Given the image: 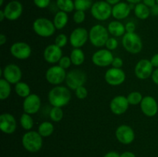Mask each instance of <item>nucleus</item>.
Returning <instances> with one entry per match:
<instances>
[{
	"label": "nucleus",
	"instance_id": "nucleus-1",
	"mask_svg": "<svg viewBox=\"0 0 158 157\" xmlns=\"http://www.w3.org/2000/svg\"><path fill=\"white\" fill-rule=\"evenodd\" d=\"M71 92L67 86H55L48 94V100L52 106L61 107L69 104L71 99Z\"/></svg>",
	"mask_w": 158,
	"mask_h": 157
},
{
	"label": "nucleus",
	"instance_id": "nucleus-2",
	"mask_svg": "<svg viewBox=\"0 0 158 157\" xmlns=\"http://www.w3.org/2000/svg\"><path fill=\"white\" fill-rule=\"evenodd\" d=\"M43 138L38 131H27L22 137V145L28 152H37L43 147Z\"/></svg>",
	"mask_w": 158,
	"mask_h": 157
},
{
	"label": "nucleus",
	"instance_id": "nucleus-3",
	"mask_svg": "<svg viewBox=\"0 0 158 157\" xmlns=\"http://www.w3.org/2000/svg\"><path fill=\"white\" fill-rule=\"evenodd\" d=\"M109 35L107 28L101 24L94 25L89 31V40L94 46L101 48L106 45Z\"/></svg>",
	"mask_w": 158,
	"mask_h": 157
},
{
	"label": "nucleus",
	"instance_id": "nucleus-4",
	"mask_svg": "<svg viewBox=\"0 0 158 157\" xmlns=\"http://www.w3.org/2000/svg\"><path fill=\"white\" fill-rule=\"evenodd\" d=\"M32 29L37 35L43 38L52 36L56 32L53 22L44 17L37 18L32 23Z\"/></svg>",
	"mask_w": 158,
	"mask_h": 157
},
{
	"label": "nucleus",
	"instance_id": "nucleus-5",
	"mask_svg": "<svg viewBox=\"0 0 158 157\" xmlns=\"http://www.w3.org/2000/svg\"><path fill=\"white\" fill-rule=\"evenodd\" d=\"M122 45L129 53L138 54L143 49V42L140 35L136 32H126L122 38Z\"/></svg>",
	"mask_w": 158,
	"mask_h": 157
},
{
	"label": "nucleus",
	"instance_id": "nucleus-6",
	"mask_svg": "<svg viewBox=\"0 0 158 157\" xmlns=\"http://www.w3.org/2000/svg\"><path fill=\"white\" fill-rule=\"evenodd\" d=\"M90 12L95 19L100 22L106 21L112 15V6L106 1H97L91 7Z\"/></svg>",
	"mask_w": 158,
	"mask_h": 157
},
{
	"label": "nucleus",
	"instance_id": "nucleus-7",
	"mask_svg": "<svg viewBox=\"0 0 158 157\" xmlns=\"http://www.w3.org/2000/svg\"><path fill=\"white\" fill-rule=\"evenodd\" d=\"M86 80H87L86 74L83 70L76 69L67 72L65 82L66 86L69 89L75 91L77 88L84 86Z\"/></svg>",
	"mask_w": 158,
	"mask_h": 157
},
{
	"label": "nucleus",
	"instance_id": "nucleus-8",
	"mask_svg": "<svg viewBox=\"0 0 158 157\" xmlns=\"http://www.w3.org/2000/svg\"><path fill=\"white\" fill-rule=\"evenodd\" d=\"M0 75L12 85H15L16 83L21 82L22 76H23L22 70L19 66L14 63L6 65L3 69H1Z\"/></svg>",
	"mask_w": 158,
	"mask_h": 157
},
{
	"label": "nucleus",
	"instance_id": "nucleus-9",
	"mask_svg": "<svg viewBox=\"0 0 158 157\" xmlns=\"http://www.w3.org/2000/svg\"><path fill=\"white\" fill-rule=\"evenodd\" d=\"M66 69L60 67L59 65L52 66L49 67L46 72V79L49 84L53 86H59L66 80Z\"/></svg>",
	"mask_w": 158,
	"mask_h": 157
},
{
	"label": "nucleus",
	"instance_id": "nucleus-10",
	"mask_svg": "<svg viewBox=\"0 0 158 157\" xmlns=\"http://www.w3.org/2000/svg\"><path fill=\"white\" fill-rule=\"evenodd\" d=\"M11 55L19 60H26L31 56L32 48L25 42H15L9 49Z\"/></svg>",
	"mask_w": 158,
	"mask_h": 157
},
{
	"label": "nucleus",
	"instance_id": "nucleus-11",
	"mask_svg": "<svg viewBox=\"0 0 158 157\" xmlns=\"http://www.w3.org/2000/svg\"><path fill=\"white\" fill-rule=\"evenodd\" d=\"M114 56L111 51L106 49H100L96 51L92 55V62L98 67H107L111 66Z\"/></svg>",
	"mask_w": 158,
	"mask_h": 157
},
{
	"label": "nucleus",
	"instance_id": "nucleus-12",
	"mask_svg": "<svg viewBox=\"0 0 158 157\" xmlns=\"http://www.w3.org/2000/svg\"><path fill=\"white\" fill-rule=\"evenodd\" d=\"M105 81L112 86H118L126 80V74L122 69L111 67L106 70L104 75Z\"/></svg>",
	"mask_w": 158,
	"mask_h": 157
},
{
	"label": "nucleus",
	"instance_id": "nucleus-13",
	"mask_svg": "<svg viewBox=\"0 0 158 157\" xmlns=\"http://www.w3.org/2000/svg\"><path fill=\"white\" fill-rule=\"evenodd\" d=\"M89 39V32L83 27L76 28L69 37V42L73 48H81Z\"/></svg>",
	"mask_w": 158,
	"mask_h": 157
},
{
	"label": "nucleus",
	"instance_id": "nucleus-14",
	"mask_svg": "<svg viewBox=\"0 0 158 157\" xmlns=\"http://www.w3.org/2000/svg\"><path fill=\"white\" fill-rule=\"evenodd\" d=\"M115 136L118 142L123 145H129L135 139V132L128 125H120L115 131Z\"/></svg>",
	"mask_w": 158,
	"mask_h": 157
},
{
	"label": "nucleus",
	"instance_id": "nucleus-15",
	"mask_svg": "<svg viewBox=\"0 0 158 157\" xmlns=\"http://www.w3.org/2000/svg\"><path fill=\"white\" fill-rule=\"evenodd\" d=\"M154 72V66L151 61L147 58H143L137 62L134 68V74L136 76L141 80H145L150 78Z\"/></svg>",
	"mask_w": 158,
	"mask_h": 157
},
{
	"label": "nucleus",
	"instance_id": "nucleus-16",
	"mask_svg": "<svg viewBox=\"0 0 158 157\" xmlns=\"http://www.w3.org/2000/svg\"><path fill=\"white\" fill-rule=\"evenodd\" d=\"M6 19L9 21H15L23 14V7L20 2L17 0H12L8 2L3 9Z\"/></svg>",
	"mask_w": 158,
	"mask_h": 157
},
{
	"label": "nucleus",
	"instance_id": "nucleus-17",
	"mask_svg": "<svg viewBox=\"0 0 158 157\" xmlns=\"http://www.w3.org/2000/svg\"><path fill=\"white\" fill-rule=\"evenodd\" d=\"M41 108V99L37 94L31 93L24 99L23 103V109L24 112L30 115L37 113Z\"/></svg>",
	"mask_w": 158,
	"mask_h": 157
},
{
	"label": "nucleus",
	"instance_id": "nucleus-18",
	"mask_svg": "<svg viewBox=\"0 0 158 157\" xmlns=\"http://www.w3.org/2000/svg\"><path fill=\"white\" fill-rule=\"evenodd\" d=\"M129 103L127 96L119 95L114 97L110 103V111L117 115H123L127 111L129 108Z\"/></svg>",
	"mask_w": 158,
	"mask_h": 157
},
{
	"label": "nucleus",
	"instance_id": "nucleus-19",
	"mask_svg": "<svg viewBox=\"0 0 158 157\" xmlns=\"http://www.w3.org/2000/svg\"><path fill=\"white\" fill-rule=\"evenodd\" d=\"M140 106L143 115L148 117L155 116L158 112V103L157 100L151 95L143 96Z\"/></svg>",
	"mask_w": 158,
	"mask_h": 157
},
{
	"label": "nucleus",
	"instance_id": "nucleus-20",
	"mask_svg": "<svg viewBox=\"0 0 158 157\" xmlns=\"http://www.w3.org/2000/svg\"><path fill=\"white\" fill-rule=\"evenodd\" d=\"M17 128V122L13 115L8 112L0 115V129L5 134L10 135L15 132Z\"/></svg>",
	"mask_w": 158,
	"mask_h": 157
},
{
	"label": "nucleus",
	"instance_id": "nucleus-21",
	"mask_svg": "<svg viewBox=\"0 0 158 157\" xmlns=\"http://www.w3.org/2000/svg\"><path fill=\"white\" fill-rule=\"evenodd\" d=\"M63 56V50L55 43L47 46L43 51V58L49 64L58 63Z\"/></svg>",
	"mask_w": 158,
	"mask_h": 157
},
{
	"label": "nucleus",
	"instance_id": "nucleus-22",
	"mask_svg": "<svg viewBox=\"0 0 158 157\" xmlns=\"http://www.w3.org/2000/svg\"><path fill=\"white\" fill-rule=\"evenodd\" d=\"M131 12V8L130 4L123 2H120L112 7V16L118 21L127 18Z\"/></svg>",
	"mask_w": 158,
	"mask_h": 157
},
{
	"label": "nucleus",
	"instance_id": "nucleus-23",
	"mask_svg": "<svg viewBox=\"0 0 158 157\" xmlns=\"http://www.w3.org/2000/svg\"><path fill=\"white\" fill-rule=\"evenodd\" d=\"M107 29L109 33L114 37H121L126 34V28L125 25H123L121 22L118 20L111 21L108 24Z\"/></svg>",
	"mask_w": 158,
	"mask_h": 157
},
{
	"label": "nucleus",
	"instance_id": "nucleus-24",
	"mask_svg": "<svg viewBox=\"0 0 158 157\" xmlns=\"http://www.w3.org/2000/svg\"><path fill=\"white\" fill-rule=\"evenodd\" d=\"M53 24L55 26L56 29L58 30H61L63 28H65L69 22V16L66 12H63V11H59L54 15Z\"/></svg>",
	"mask_w": 158,
	"mask_h": 157
},
{
	"label": "nucleus",
	"instance_id": "nucleus-25",
	"mask_svg": "<svg viewBox=\"0 0 158 157\" xmlns=\"http://www.w3.org/2000/svg\"><path fill=\"white\" fill-rule=\"evenodd\" d=\"M134 15H136L137 18L141 20H145L149 18L151 14V9L149 7L143 4V2L137 3L135 5V7L134 9Z\"/></svg>",
	"mask_w": 158,
	"mask_h": 157
},
{
	"label": "nucleus",
	"instance_id": "nucleus-26",
	"mask_svg": "<svg viewBox=\"0 0 158 157\" xmlns=\"http://www.w3.org/2000/svg\"><path fill=\"white\" fill-rule=\"evenodd\" d=\"M70 59L73 65L76 66H81L85 61L84 52L80 48H73L70 52Z\"/></svg>",
	"mask_w": 158,
	"mask_h": 157
},
{
	"label": "nucleus",
	"instance_id": "nucleus-27",
	"mask_svg": "<svg viewBox=\"0 0 158 157\" xmlns=\"http://www.w3.org/2000/svg\"><path fill=\"white\" fill-rule=\"evenodd\" d=\"M15 92L17 95L25 99L31 94V88L26 83L19 82L15 85Z\"/></svg>",
	"mask_w": 158,
	"mask_h": 157
},
{
	"label": "nucleus",
	"instance_id": "nucleus-28",
	"mask_svg": "<svg viewBox=\"0 0 158 157\" xmlns=\"http://www.w3.org/2000/svg\"><path fill=\"white\" fill-rule=\"evenodd\" d=\"M54 128L53 124L50 122H43L40 124L38 127V132L43 137H49L54 132Z\"/></svg>",
	"mask_w": 158,
	"mask_h": 157
},
{
	"label": "nucleus",
	"instance_id": "nucleus-29",
	"mask_svg": "<svg viewBox=\"0 0 158 157\" xmlns=\"http://www.w3.org/2000/svg\"><path fill=\"white\" fill-rule=\"evenodd\" d=\"M9 82L6 81L5 78H2L0 79V99L6 100L10 95L12 92V87Z\"/></svg>",
	"mask_w": 158,
	"mask_h": 157
},
{
	"label": "nucleus",
	"instance_id": "nucleus-30",
	"mask_svg": "<svg viewBox=\"0 0 158 157\" xmlns=\"http://www.w3.org/2000/svg\"><path fill=\"white\" fill-rule=\"evenodd\" d=\"M19 123L22 128L26 131L32 130L34 126V121L32 117L31 116L30 114L26 113V112L22 114V115L20 116Z\"/></svg>",
	"mask_w": 158,
	"mask_h": 157
},
{
	"label": "nucleus",
	"instance_id": "nucleus-31",
	"mask_svg": "<svg viewBox=\"0 0 158 157\" xmlns=\"http://www.w3.org/2000/svg\"><path fill=\"white\" fill-rule=\"evenodd\" d=\"M56 6L60 11L69 13L75 9L73 0H56Z\"/></svg>",
	"mask_w": 158,
	"mask_h": 157
},
{
	"label": "nucleus",
	"instance_id": "nucleus-32",
	"mask_svg": "<svg viewBox=\"0 0 158 157\" xmlns=\"http://www.w3.org/2000/svg\"><path fill=\"white\" fill-rule=\"evenodd\" d=\"M63 111L61 107H56L52 106V109L49 111V118L52 122L59 123L61 121L63 118Z\"/></svg>",
	"mask_w": 158,
	"mask_h": 157
},
{
	"label": "nucleus",
	"instance_id": "nucleus-33",
	"mask_svg": "<svg viewBox=\"0 0 158 157\" xmlns=\"http://www.w3.org/2000/svg\"><path fill=\"white\" fill-rule=\"evenodd\" d=\"M143 98V95L140 92H137V91H134V92H130L127 96L128 103H129L130 105H132V106L140 105Z\"/></svg>",
	"mask_w": 158,
	"mask_h": 157
},
{
	"label": "nucleus",
	"instance_id": "nucleus-34",
	"mask_svg": "<svg viewBox=\"0 0 158 157\" xmlns=\"http://www.w3.org/2000/svg\"><path fill=\"white\" fill-rule=\"evenodd\" d=\"M94 3L93 0H74V6L76 10L85 11L91 9Z\"/></svg>",
	"mask_w": 158,
	"mask_h": 157
},
{
	"label": "nucleus",
	"instance_id": "nucleus-35",
	"mask_svg": "<svg viewBox=\"0 0 158 157\" xmlns=\"http://www.w3.org/2000/svg\"><path fill=\"white\" fill-rule=\"evenodd\" d=\"M68 43V37L66 34L61 33L59 34L55 38V44L60 48H63L66 46Z\"/></svg>",
	"mask_w": 158,
	"mask_h": 157
},
{
	"label": "nucleus",
	"instance_id": "nucleus-36",
	"mask_svg": "<svg viewBox=\"0 0 158 157\" xmlns=\"http://www.w3.org/2000/svg\"><path fill=\"white\" fill-rule=\"evenodd\" d=\"M86 19V13L83 11L76 10L73 15V20L76 24H81Z\"/></svg>",
	"mask_w": 158,
	"mask_h": 157
},
{
	"label": "nucleus",
	"instance_id": "nucleus-37",
	"mask_svg": "<svg viewBox=\"0 0 158 157\" xmlns=\"http://www.w3.org/2000/svg\"><path fill=\"white\" fill-rule=\"evenodd\" d=\"M117 46H118V41H117V39L116 38V37L114 36L110 37V38H108L107 41H106V45H105L106 49L110 51L115 50L117 48Z\"/></svg>",
	"mask_w": 158,
	"mask_h": 157
},
{
	"label": "nucleus",
	"instance_id": "nucleus-38",
	"mask_svg": "<svg viewBox=\"0 0 158 157\" xmlns=\"http://www.w3.org/2000/svg\"><path fill=\"white\" fill-rule=\"evenodd\" d=\"M75 95L79 99H85L88 95L87 89L84 86H80L75 90Z\"/></svg>",
	"mask_w": 158,
	"mask_h": 157
},
{
	"label": "nucleus",
	"instance_id": "nucleus-39",
	"mask_svg": "<svg viewBox=\"0 0 158 157\" xmlns=\"http://www.w3.org/2000/svg\"><path fill=\"white\" fill-rule=\"evenodd\" d=\"M72 64V61H71L70 57L69 56H63L60 58V60L58 62L59 66L64 69H69Z\"/></svg>",
	"mask_w": 158,
	"mask_h": 157
},
{
	"label": "nucleus",
	"instance_id": "nucleus-40",
	"mask_svg": "<svg viewBox=\"0 0 158 157\" xmlns=\"http://www.w3.org/2000/svg\"><path fill=\"white\" fill-rule=\"evenodd\" d=\"M50 0H33V2L36 7L40 9H46L50 4Z\"/></svg>",
	"mask_w": 158,
	"mask_h": 157
},
{
	"label": "nucleus",
	"instance_id": "nucleus-41",
	"mask_svg": "<svg viewBox=\"0 0 158 157\" xmlns=\"http://www.w3.org/2000/svg\"><path fill=\"white\" fill-rule=\"evenodd\" d=\"M112 67L117 68V69H121L123 66V60L120 57H114L112 62Z\"/></svg>",
	"mask_w": 158,
	"mask_h": 157
},
{
	"label": "nucleus",
	"instance_id": "nucleus-42",
	"mask_svg": "<svg viewBox=\"0 0 158 157\" xmlns=\"http://www.w3.org/2000/svg\"><path fill=\"white\" fill-rule=\"evenodd\" d=\"M125 28H126V32H135L136 30V26L134 22H128L126 25H125Z\"/></svg>",
	"mask_w": 158,
	"mask_h": 157
},
{
	"label": "nucleus",
	"instance_id": "nucleus-43",
	"mask_svg": "<svg viewBox=\"0 0 158 157\" xmlns=\"http://www.w3.org/2000/svg\"><path fill=\"white\" fill-rule=\"evenodd\" d=\"M150 61H151V64L153 65L154 68H156V69L158 68V53L154 54V55L151 57Z\"/></svg>",
	"mask_w": 158,
	"mask_h": 157
},
{
	"label": "nucleus",
	"instance_id": "nucleus-44",
	"mask_svg": "<svg viewBox=\"0 0 158 157\" xmlns=\"http://www.w3.org/2000/svg\"><path fill=\"white\" fill-rule=\"evenodd\" d=\"M142 2L144 5H146L150 9L157 4V1L156 0H142Z\"/></svg>",
	"mask_w": 158,
	"mask_h": 157
},
{
	"label": "nucleus",
	"instance_id": "nucleus-45",
	"mask_svg": "<svg viewBox=\"0 0 158 157\" xmlns=\"http://www.w3.org/2000/svg\"><path fill=\"white\" fill-rule=\"evenodd\" d=\"M151 78H152V81L158 86V68L154 70L152 75H151Z\"/></svg>",
	"mask_w": 158,
	"mask_h": 157
},
{
	"label": "nucleus",
	"instance_id": "nucleus-46",
	"mask_svg": "<svg viewBox=\"0 0 158 157\" xmlns=\"http://www.w3.org/2000/svg\"><path fill=\"white\" fill-rule=\"evenodd\" d=\"M120 154H119L117 152L110 151V152H108L107 153L105 154L103 157H120Z\"/></svg>",
	"mask_w": 158,
	"mask_h": 157
},
{
	"label": "nucleus",
	"instance_id": "nucleus-47",
	"mask_svg": "<svg viewBox=\"0 0 158 157\" xmlns=\"http://www.w3.org/2000/svg\"><path fill=\"white\" fill-rule=\"evenodd\" d=\"M151 14L154 16H158V4L151 8Z\"/></svg>",
	"mask_w": 158,
	"mask_h": 157
},
{
	"label": "nucleus",
	"instance_id": "nucleus-48",
	"mask_svg": "<svg viewBox=\"0 0 158 157\" xmlns=\"http://www.w3.org/2000/svg\"><path fill=\"white\" fill-rule=\"evenodd\" d=\"M120 157H136V155L134 152H130V151H126V152H123V153L120 154Z\"/></svg>",
	"mask_w": 158,
	"mask_h": 157
},
{
	"label": "nucleus",
	"instance_id": "nucleus-49",
	"mask_svg": "<svg viewBox=\"0 0 158 157\" xmlns=\"http://www.w3.org/2000/svg\"><path fill=\"white\" fill-rule=\"evenodd\" d=\"M6 41H7L6 35L3 33L0 34V46H3L4 44H6Z\"/></svg>",
	"mask_w": 158,
	"mask_h": 157
},
{
	"label": "nucleus",
	"instance_id": "nucleus-50",
	"mask_svg": "<svg viewBox=\"0 0 158 157\" xmlns=\"http://www.w3.org/2000/svg\"><path fill=\"white\" fill-rule=\"evenodd\" d=\"M105 1L109 3L110 5H111V6H114V5L120 2V0H105Z\"/></svg>",
	"mask_w": 158,
	"mask_h": 157
},
{
	"label": "nucleus",
	"instance_id": "nucleus-51",
	"mask_svg": "<svg viewBox=\"0 0 158 157\" xmlns=\"http://www.w3.org/2000/svg\"><path fill=\"white\" fill-rule=\"evenodd\" d=\"M126 1L129 4L136 5V4H137V3H140L142 0H126Z\"/></svg>",
	"mask_w": 158,
	"mask_h": 157
},
{
	"label": "nucleus",
	"instance_id": "nucleus-52",
	"mask_svg": "<svg viewBox=\"0 0 158 157\" xmlns=\"http://www.w3.org/2000/svg\"><path fill=\"white\" fill-rule=\"evenodd\" d=\"M5 18H6V15H5L4 11H3V9H1L0 10V21L3 22Z\"/></svg>",
	"mask_w": 158,
	"mask_h": 157
},
{
	"label": "nucleus",
	"instance_id": "nucleus-53",
	"mask_svg": "<svg viewBox=\"0 0 158 157\" xmlns=\"http://www.w3.org/2000/svg\"><path fill=\"white\" fill-rule=\"evenodd\" d=\"M4 3V0H0V6H2Z\"/></svg>",
	"mask_w": 158,
	"mask_h": 157
},
{
	"label": "nucleus",
	"instance_id": "nucleus-54",
	"mask_svg": "<svg viewBox=\"0 0 158 157\" xmlns=\"http://www.w3.org/2000/svg\"><path fill=\"white\" fill-rule=\"evenodd\" d=\"M157 1V4H158V0H156Z\"/></svg>",
	"mask_w": 158,
	"mask_h": 157
}]
</instances>
